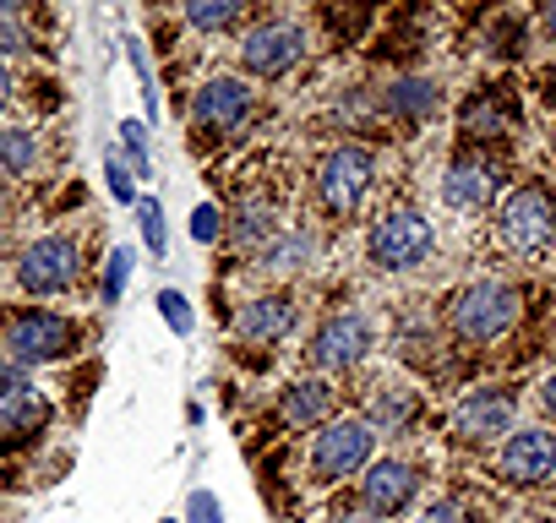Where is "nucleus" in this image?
<instances>
[{"instance_id": "obj_1", "label": "nucleus", "mask_w": 556, "mask_h": 523, "mask_svg": "<svg viewBox=\"0 0 556 523\" xmlns=\"http://www.w3.org/2000/svg\"><path fill=\"white\" fill-rule=\"evenodd\" d=\"M518 317H523L518 290H513V284H496V279H480V284H469V290H458V295L447 301V328H453L458 339H469V344H496V339H507V333L518 328Z\"/></svg>"}, {"instance_id": "obj_2", "label": "nucleus", "mask_w": 556, "mask_h": 523, "mask_svg": "<svg viewBox=\"0 0 556 523\" xmlns=\"http://www.w3.org/2000/svg\"><path fill=\"white\" fill-rule=\"evenodd\" d=\"M377 463V425L366 414H333L312 442V474L323 485H339L350 474H366Z\"/></svg>"}, {"instance_id": "obj_3", "label": "nucleus", "mask_w": 556, "mask_h": 523, "mask_svg": "<svg viewBox=\"0 0 556 523\" xmlns=\"http://www.w3.org/2000/svg\"><path fill=\"white\" fill-rule=\"evenodd\" d=\"M431 245H437V234H431V224H426L415 207L382 213V218L371 224V234H366V251H371V262H377L382 273H409V268H420V262L431 256Z\"/></svg>"}, {"instance_id": "obj_4", "label": "nucleus", "mask_w": 556, "mask_h": 523, "mask_svg": "<svg viewBox=\"0 0 556 523\" xmlns=\"http://www.w3.org/2000/svg\"><path fill=\"white\" fill-rule=\"evenodd\" d=\"M371 180H377L371 148L344 142V148H333V153L317 164V202H323L333 218H355L361 202H366V191H371Z\"/></svg>"}, {"instance_id": "obj_5", "label": "nucleus", "mask_w": 556, "mask_h": 523, "mask_svg": "<svg viewBox=\"0 0 556 523\" xmlns=\"http://www.w3.org/2000/svg\"><path fill=\"white\" fill-rule=\"evenodd\" d=\"M496 224H502V240H507L513 251H545V245L556 240V196H551L540 180H529V186H518V191L502 202Z\"/></svg>"}, {"instance_id": "obj_6", "label": "nucleus", "mask_w": 556, "mask_h": 523, "mask_svg": "<svg viewBox=\"0 0 556 523\" xmlns=\"http://www.w3.org/2000/svg\"><path fill=\"white\" fill-rule=\"evenodd\" d=\"M371 344H377V328H371V317L366 311H339V317H328L317 333H312V366L328 377V371H355L366 355H371Z\"/></svg>"}, {"instance_id": "obj_7", "label": "nucleus", "mask_w": 556, "mask_h": 523, "mask_svg": "<svg viewBox=\"0 0 556 523\" xmlns=\"http://www.w3.org/2000/svg\"><path fill=\"white\" fill-rule=\"evenodd\" d=\"M496 436H513V393L507 387H475L453 404V442L485 447Z\"/></svg>"}, {"instance_id": "obj_8", "label": "nucleus", "mask_w": 556, "mask_h": 523, "mask_svg": "<svg viewBox=\"0 0 556 523\" xmlns=\"http://www.w3.org/2000/svg\"><path fill=\"white\" fill-rule=\"evenodd\" d=\"M77 279V245L66 234H39L34 245H23L17 256V284L28 295H61Z\"/></svg>"}, {"instance_id": "obj_9", "label": "nucleus", "mask_w": 556, "mask_h": 523, "mask_svg": "<svg viewBox=\"0 0 556 523\" xmlns=\"http://www.w3.org/2000/svg\"><path fill=\"white\" fill-rule=\"evenodd\" d=\"M72 349V322L55 311H23L7 322V355L17 366H50Z\"/></svg>"}, {"instance_id": "obj_10", "label": "nucleus", "mask_w": 556, "mask_h": 523, "mask_svg": "<svg viewBox=\"0 0 556 523\" xmlns=\"http://www.w3.org/2000/svg\"><path fill=\"white\" fill-rule=\"evenodd\" d=\"M502 480L507 485H545L556 474V431L551 425H523L502 442V458H496Z\"/></svg>"}, {"instance_id": "obj_11", "label": "nucleus", "mask_w": 556, "mask_h": 523, "mask_svg": "<svg viewBox=\"0 0 556 523\" xmlns=\"http://www.w3.org/2000/svg\"><path fill=\"white\" fill-rule=\"evenodd\" d=\"M301 55H306V39L290 23H262L240 39V66L251 77H285L301 66Z\"/></svg>"}, {"instance_id": "obj_12", "label": "nucleus", "mask_w": 556, "mask_h": 523, "mask_svg": "<svg viewBox=\"0 0 556 523\" xmlns=\"http://www.w3.org/2000/svg\"><path fill=\"white\" fill-rule=\"evenodd\" d=\"M245 115H251V88H245V77H213V82H202L197 99H191V120H197L207 137L240 131Z\"/></svg>"}, {"instance_id": "obj_13", "label": "nucleus", "mask_w": 556, "mask_h": 523, "mask_svg": "<svg viewBox=\"0 0 556 523\" xmlns=\"http://www.w3.org/2000/svg\"><path fill=\"white\" fill-rule=\"evenodd\" d=\"M415 490H420L415 463H404V458H377V463L366 469V480H361V507L377 512V518H388V512H404V507L415 501Z\"/></svg>"}, {"instance_id": "obj_14", "label": "nucleus", "mask_w": 556, "mask_h": 523, "mask_svg": "<svg viewBox=\"0 0 556 523\" xmlns=\"http://www.w3.org/2000/svg\"><path fill=\"white\" fill-rule=\"evenodd\" d=\"M491 196H496V169H491V158L458 153V158L447 164V175H442V202L458 207V213H475V207H485Z\"/></svg>"}, {"instance_id": "obj_15", "label": "nucleus", "mask_w": 556, "mask_h": 523, "mask_svg": "<svg viewBox=\"0 0 556 523\" xmlns=\"http://www.w3.org/2000/svg\"><path fill=\"white\" fill-rule=\"evenodd\" d=\"M290 328H295V301L290 295H256L235 311V333L245 344H278Z\"/></svg>"}, {"instance_id": "obj_16", "label": "nucleus", "mask_w": 556, "mask_h": 523, "mask_svg": "<svg viewBox=\"0 0 556 523\" xmlns=\"http://www.w3.org/2000/svg\"><path fill=\"white\" fill-rule=\"evenodd\" d=\"M45 414H50V404L39 398V387H12V393H0V442H23V436H34L39 425H45Z\"/></svg>"}, {"instance_id": "obj_17", "label": "nucleus", "mask_w": 556, "mask_h": 523, "mask_svg": "<svg viewBox=\"0 0 556 523\" xmlns=\"http://www.w3.org/2000/svg\"><path fill=\"white\" fill-rule=\"evenodd\" d=\"M285 420L290 425H328L333 420V387H328V377H306V382H295L290 393H285Z\"/></svg>"}, {"instance_id": "obj_18", "label": "nucleus", "mask_w": 556, "mask_h": 523, "mask_svg": "<svg viewBox=\"0 0 556 523\" xmlns=\"http://www.w3.org/2000/svg\"><path fill=\"white\" fill-rule=\"evenodd\" d=\"M513 126V104L496 93V88H485V93H475L469 104H464V131L469 137H502Z\"/></svg>"}, {"instance_id": "obj_19", "label": "nucleus", "mask_w": 556, "mask_h": 523, "mask_svg": "<svg viewBox=\"0 0 556 523\" xmlns=\"http://www.w3.org/2000/svg\"><path fill=\"white\" fill-rule=\"evenodd\" d=\"M235 218H240V224H235V240H240V245H256V251H262V245L278 234V202H273V196H245V202L235 207Z\"/></svg>"}, {"instance_id": "obj_20", "label": "nucleus", "mask_w": 556, "mask_h": 523, "mask_svg": "<svg viewBox=\"0 0 556 523\" xmlns=\"http://www.w3.org/2000/svg\"><path fill=\"white\" fill-rule=\"evenodd\" d=\"M306 256H312V240H306V234H273V240L256 251V268H267V273H295V268H306Z\"/></svg>"}, {"instance_id": "obj_21", "label": "nucleus", "mask_w": 556, "mask_h": 523, "mask_svg": "<svg viewBox=\"0 0 556 523\" xmlns=\"http://www.w3.org/2000/svg\"><path fill=\"white\" fill-rule=\"evenodd\" d=\"M388 104H393L399 115H415V120H420V115L437 110V88H431L426 77H404V82L388 88Z\"/></svg>"}, {"instance_id": "obj_22", "label": "nucleus", "mask_w": 556, "mask_h": 523, "mask_svg": "<svg viewBox=\"0 0 556 523\" xmlns=\"http://www.w3.org/2000/svg\"><path fill=\"white\" fill-rule=\"evenodd\" d=\"M235 17H240V0H186L191 28H229Z\"/></svg>"}, {"instance_id": "obj_23", "label": "nucleus", "mask_w": 556, "mask_h": 523, "mask_svg": "<svg viewBox=\"0 0 556 523\" xmlns=\"http://www.w3.org/2000/svg\"><path fill=\"white\" fill-rule=\"evenodd\" d=\"M28 164H34V137L28 131H0V169L23 175Z\"/></svg>"}, {"instance_id": "obj_24", "label": "nucleus", "mask_w": 556, "mask_h": 523, "mask_svg": "<svg viewBox=\"0 0 556 523\" xmlns=\"http://www.w3.org/2000/svg\"><path fill=\"white\" fill-rule=\"evenodd\" d=\"M159 311H164V322H169L175 333H191V306H186V295L164 290V295H159Z\"/></svg>"}, {"instance_id": "obj_25", "label": "nucleus", "mask_w": 556, "mask_h": 523, "mask_svg": "<svg viewBox=\"0 0 556 523\" xmlns=\"http://www.w3.org/2000/svg\"><path fill=\"white\" fill-rule=\"evenodd\" d=\"M126 279H131V251H110V279H104V301H121Z\"/></svg>"}, {"instance_id": "obj_26", "label": "nucleus", "mask_w": 556, "mask_h": 523, "mask_svg": "<svg viewBox=\"0 0 556 523\" xmlns=\"http://www.w3.org/2000/svg\"><path fill=\"white\" fill-rule=\"evenodd\" d=\"M142 234H148V251H153V256H164V213H159V202H153V196L142 202Z\"/></svg>"}, {"instance_id": "obj_27", "label": "nucleus", "mask_w": 556, "mask_h": 523, "mask_svg": "<svg viewBox=\"0 0 556 523\" xmlns=\"http://www.w3.org/2000/svg\"><path fill=\"white\" fill-rule=\"evenodd\" d=\"M121 137H126V148H131V164L148 175V131H142V120H126Z\"/></svg>"}, {"instance_id": "obj_28", "label": "nucleus", "mask_w": 556, "mask_h": 523, "mask_svg": "<svg viewBox=\"0 0 556 523\" xmlns=\"http://www.w3.org/2000/svg\"><path fill=\"white\" fill-rule=\"evenodd\" d=\"M191 234L197 240H218V207H197L191 213Z\"/></svg>"}, {"instance_id": "obj_29", "label": "nucleus", "mask_w": 556, "mask_h": 523, "mask_svg": "<svg viewBox=\"0 0 556 523\" xmlns=\"http://www.w3.org/2000/svg\"><path fill=\"white\" fill-rule=\"evenodd\" d=\"M415 414V393H404V398H382V420L388 425H404Z\"/></svg>"}, {"instance_id": "obj_30", "label": "nucleus", "mask_w": 556, "mask_h": 523, "mask_svg": "<svg viewBox=\"0 0 556 523\" xmlns=\"http://www.w3.org/2000/svg\"><path fill=\"white\" fill-rule=\"evenodd\" d=\"M420 523H464V507L458 501H437V507H426Z\"/></svg>"}, {"instance_id": "obj_31", "label": "nucleus", "mask_w": 556, "mask_h": 523, "mask_svg": "<svg viewBox=\"0 0 556 523\" xmlns=\"http://www.w3.org/2000/svg\"><path fill=\"white\" fill-rule=\"evenodd\" d=\"M104 175H110V191H115V196H121V202H131V175H126V169H121V164H115V158H110V164H104Z\"/></svg>"}, {"instance_id": "obj_32", "label": "nucleus", "mask_w": 556, "mask_h": 523, "mask_svg": "<svg viewBox=\"0 0 556 523\" xmlns=\"http://www.w3.org/2000/svg\"><path fill=\"white\" fill-rule=\"evenodd\" d=\"M191 518H197V523H218V501H213L207 490H197V496H191Z\"/></svg>"}, {"instance_id": "obj_33", "label": "nucleus", "mask_w": 556, "mask_h": 523, "mask_svg": "<svg viewBox=\"0 0 556 523\" xmlns=\"http://www.w3.org/2000/svg\"><path fill=\"white\" fill-rule=\"evenodd\" d=\"M540 404H545V414L556 420V371H551V377L540 382Z\"/></svg>"}, {"instance_id": "obj_34", "label": "nucleus", "mask_w": 556, "mask_h": 523, "mask_svg": "<svg viewBox=\"0 0 556 523\" xmlns=\"http://www.w3.org/2000/svg\"><path fill=\"white\" fill-rule=\"evenodd\" d=\"M540 34L556 39V0H551V7H540Z\"/></svg>"}, {"instance_id": "obj_35", "label": "nucleus", "mask_w": 556, "mask_h": 523, "mask_svg": "<svg viewBox=\"0 0 556 523\" xmlns=\"http://www.w3.org/2000/svg\"><path fill=\"white\" fill-rule=\"evenodd\" d=\"M28 39H23V28H0V50H23Z\"/></svg>"}, {"instance_id": "obj_36", "label": "nucleus", "mask_w": 556, "mask_h": 523, "mask_svg": "<svg viewBox=\"0 0 556 523\" xmlns=\"http://www.w3.org/2000/svg\"><path fill=\"white\" fill-rule=\"evenodd\" d=\"M339 523H382V518H377V512H366V507H355V512H344Z\"/></svg>"}, {"instance_id": "obj_37", "label": "nucleus", "mask_w": 556, "mask_h": 523, "mask_svg": "<svg viewBox=\"0 0 556 523\" xmlns=\"http://www.w3.org/2000/svg\"><path fill=\"white\" fill-rule=\"evenodd\" d=\"M7 99H12V72L0 66V110H7Z\"/></svg>"}, {"instance_id": "obj_38", "label": "nucleus", "mask_w": 556, "mask_h": 523, "mask_svg": "<svg viewBox=\"0 0 556 523\" xmlns=\"http://www.w3.org/2000/svg\"><path fill=\"white\" fill-rule=\"evenodd\" d=\"M523 523H556V518H523Z\"/></svg>"}]
</instances>
